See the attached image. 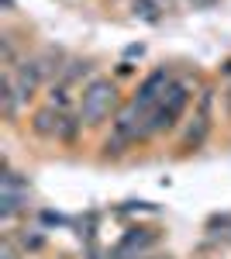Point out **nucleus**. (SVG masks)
Segmentation results:
<instances>
[{
    "label": "nucleus",
    "instance_id": "obj_2",
    "mask_svg": "<svg viewBox=\"0 0 231 259\" xmlns=\"http://www.w3.org/2000/svg\"><path fill=\"white\" fill-rule=\"evenodd\" d=\"M114 100H117L114 83L94 76V80L83 87V100H79V114H76V118L83 121V124H97V121H104L107 114H111Z\"/></svg>",
    "mask_w": 231,
    "mask_h": 259
},
{
    "label": "nucleus",
    "instance_id": "obj_5",
    "mask_svg": "<svg viewBox=\"0 0 231 259\" xmlns=\"http://www.w3.org/2000/svg\"><path fill=\"white\" fill-rule=\"evenodd\" d=\"M224 111H228V118H231V83H228V94H224Z\"/></svg>",
    "mask_w": 231,
    "mask_h": 259
},
{
    "label": "nucleus",
    "instance_id": "obj_1",
    "mask_svg": "<svg viewBox=\"0 0 231 259\" xmlns=\"http://www.w3.org/2000/svg\"><path fill=\"white\" fill-rule=\"evenodd\" d=\"M187 100H190V83L187 80H173V87L166 90V97L159 100V107H155L149 121H145V128H142V139H152L159 132H169L176 124V118L187 111Z\"/></svg>",
    "mask_w": 231,
    "mask_h": 259
},
{
    "label": "nucleus",
    "instance_id": "obj_3",
    "mask_svg": "<svg viewBox=\"0 0 231 259\" xmlns=\"http://www.w3.org/2000/svg\"><path fill=\"white\" fill-rule=\"evenodd\" d=\"M207 132H211V97H204V100H200V114L193 118L190 132L183 135V149H197L200 142L207 139Z\"/></svg>",
    "mask_w": 231,
    "mask_h": 259
},
{
    "label": "nucleus",
    "instance_id": "obj_4",
    "mask_svg": "<svg viewBox=\"0 0 231 259\" xmlns=\"http://www.w3.org/2000/svg\"><path fill=\"white\" fill-rule=\"evenodd\" d=\"M135 14H142L145 21H159V4L155 0H131Z\"/></svg>",
    "mask_w": 231,
    "mask_h": 259
}]
</instances>
